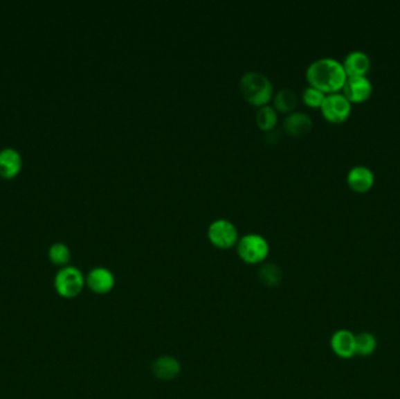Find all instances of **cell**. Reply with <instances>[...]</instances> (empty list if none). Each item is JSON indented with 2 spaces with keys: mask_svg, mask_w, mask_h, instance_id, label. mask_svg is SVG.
<instances>
[{
  "mask_svg": "<svg viewBox=\"0 0 400 399\" xmlns=\"http://www.w3.org/2000/svg\"><path fill=\"white\" fill-rule=\"evenodd\" d=\"M306 76L310 86L329 94L343 88L347 78L343 64L332 57L313 61L307 68Z\"/></svg>",
  "mask_w": 400,
  "mask_h": 399,
  "instance_id": "1",
  "label": "cell"
},
{
  "mask_svg": "<svg viewBox=\"0 0 400 399\" xmlns=\"http://www.w3.org/2000/svg\"><path fill=\"white\" fill-rule=\"evenodd\" d=\"M239 87L244 98L253 106H266L274 96L272 81L266 74L257 71L245 73Z\"/></svg>",
  "mask_w": 400,
  "mask_h": 399,
  "instance_id": "2",
  "label": "cell"
},
{
  "mask_svg": "<svg viewBox=\"0 0 400 399\" xmlns=\"http://www.w3.org/2000/svg\"><path fill=\"white\" fill-rule=\"evenodd\" d=\"M237 252L246 264L257 265L264 263L269 254V244L261 234L248 233L239 238Z\"/></svg>",
  "mask_w": 400,
  "mask_h": 399,
  "instance_id": "3",
  "label": "cell"
},
{
  "mask_svg": "<svg viewBox=\"0 0 400 399\" xmlns=\"http://www.w3.org/2000/svg\"><path fill=\"white\" fill-rule=\"evenodd\" d=\"M86 283V279L80 269L67 266L57 272L54 286L61 298L74 299L79 296Z\"/></svg>",
  "mask_w": 400,
  "mask_h": 399,
  "instance_id": "4",
  "label": "cell"
},
{
  "mask_svg": "<svg viewBox=\"0 0 400 399\" xmlns=\"http://www.w3.org/2000/svg\"><path fill=\"white\" fill-rule=\"evenodd\" d=\"M208 240L220 249H232L239 240L238 229L227 219H217L212 222L208 230Z\"/></svg>",
  "mask_w": 400,
  "mask_h": 399,
  "instance_id": "5",
  "label": "cell"
},
{
  "mask_svg": "<svg viewBox=\"0 0 400 399\" xmlns=\"http://www.w3.org/2000/svg\"><path fill=\"white\" fill-rule=\"evenodd\" d=\"M320 108L327 120L332 123H340L347 120L350 115L352 102L349 101L344 94L331 93V94L325 95Z\"/></svg>",
  "mask_w": 400,
  "mask_h": 399,
  "instance_id": "6",
  "label": "cell"
},
{
  "mask_svg": "<svg viewBox=\"0 0 400 399\" xmlns=\"http://www.w3.org/2000/svg\"><path fill=\"white\" fill-rule=\"evenodd\" d=\"M343 91L350 102L365 101L372 94V83L365 76H347Z\"/></svg>",
  "mask_w": 400,
  "mask_h": 399,
  "instance_id": "7",
  "label": "cell"
},
{
  "mask_svg": "<svg viewBox=\"0 0 400 399\" xmlns=\"http://www.w3.org/2000/svg\"><path fill=\"white\" fill-rule=\"evenodd\" d=\"M88 288L95 294H108L115 287L113 272L106 267L93 268L86 278Z\"/></svg>",
  "mask_w": 400,
  "mask_h": 399,
  "instance_id": "8",
  "label": "cell"
},
{
  "mask_svg": "<svg viewBox=\"0 0 400 399\" xmlns=\"http://www.w3.org/2000/svg\"><path fill=\"white\" fill-rule=\"evenodd\" d=\"M330 346L335 354L340 358H352L356 355L355 335L350 330H337L330 339Z\"/></svg>",
  "mask_w": 400,
  "mask_h": 399,
  "instance_id": "9",
  "label": "cell"
},
{
  "mask_svg": "<svg viewBox=\"0 0 400 399\" xmlns=\"http://www.w3.org/2000/svg\"><path fill=\"white\" fill-rule=\"evenodd\" d=\"M282 125L288 135L300 137L310 132L313 127V120L308 114L303 112H291L284 117Z\"/></svg>",
  "mask_w": 400,
  "mask_h": 399,
  "instance_id": "10",
  "label": "cell"
},
{
  "mask_svg": "<svg viewBox=\"0 0 400 399\" xmlns=\"http://www.w3.org/2000/svg\"><path fill=\"white\" fill-rule=\"evenodd\" d=\"M347 181L352 190L358 193H365L374 185V173L367 166H356L347 172Z\"/></svg>",
  "mask_w": 400,
  "mask_h": 399,
  "instance_id": "11",
  "label": "cell"
},
{
  "mask_svg": "<svg viewBox=\"0 0 400 399\" xmlns=\"http://www.w3.org/2000/svg\"><path fill=\"white\" fill-rule=\"evenodd\" d=\"M152 373L161 380H176L181 373V363L172 356H161L152 363Z\"/></svg>",
  "mask_w": 400,
  "mask_h": 399,
  "instance_id": "12",
  "label": "cell"
},
{
  "mask_svg": "<svg viewBox=\"0 0 400 399\" xmlns=\"http://www.w3.org/2000/svg\"><path fill=\"white\" fill-rule=\"evenodd\" d=\"M342 64L347 76H366L370 69L371 60L362 51H352L344 57Z\"/></svg>",
  "mask_w": 400,
  "mask_h": 399,
  "instance_id": "13",
  "label": "cell"
},
{
  "mask_svg": "<svg viewBox=\"0 0 400 399\" xmlns=\"http://www.w3.org/2000/svg\"><path fill=\"white\" fill-rule=\"evenodd\" d=\"M21 169V157L15 149H4L0 152V175L4 178L15 177Z\"/></svg>",
  "mask_w": 400,
  "mask_h": 399,
  "instance_id": "14",
  "label": "cell"
},
{
  "mask_svg": "<svg viewBox=\"0 0 400 399\" xmlns=\"http://www.w3.org/2000/svg\"><path fill=\"white\" fill-rule=\"evenodd\" d=\"M273 107L276 112L280 113L289 114L294 110L298 105V95L293 88L286 87L276 91V94L273 96Z\"/></svg>",
  "mask_w": 400,
  "mask_h": 399,
  "instance_id": "15",
  "label": "cell"
},
{
  "mask_svg": "<svg viewBox=\"0 0 400 399\" xmlns=\"http://www.w3.org/2000/svg\"><path fill=\"white\" fill-rule=\"evenodd\" d=\"M257 275H259V280L264 286L278 287L282 281L283 274L281 268L273 263L262 265L259 268Z\"/></svg>",
  "mask_w": 400,
  "mask_h": 399,
  "instance_id": "16",
  "label": "cell"
},
{
  "mask_svg": "<svg viewBox=\"0 0 400 399\" xmlns=\"http://www.w3.org/2000/svg\"><path fill=\"white\" fill-rule=\"evenodd\" d=\"M278 112L275 108L269 105L262 106L257 110V115H255V121L257 125L261 130L264 132H271L273 128L275 127L278 123Z\"/></svg>",
  "mask_w": 400,
  "mask_h": 399,
  "instance_id": "17",
  "label": "cell"
},
{
  "mask_svg": "<svg viewBox=\"0 0 400 399\" xmlns=\"http://www.w3.org/2000/svg\"><path fill=\"white\" fill-rule=\"evenodd\" d=\"M356 355L370 356L377 348V339L371 332H361L355 335Z\"/></svg>",
  "mask_w": 400,
  "mask_h": 399,
  "instance_id": "18",
  "label": "cell"
},
{
  "mask_svg": "<svg viewBox=\"0 0 400 399\" xmlns=\"http://www.w3.org/2000/svg\"><path fill=\"white\" fill-rule=\"evenodd\" d=\"M49 259L53 264L59 265V266L69 264L71 260V251H69V246L64 245L62 242L54 244L49 249Z\"/></svg>",
  "mask_w": 400,
  "mask_h": 399,
  "instance_id": "19",
  "label": "cell"
},
{
  "mask_svg": "<svg viewBox=\"0 0 400 399\" xmlns=\"http://www.w3.org/2000/svg\"><path fill=\"white\" fill-rule=\"evenodd\" d=\"M325 93L320 91L315 87H307L306 89L302 93V100L307 106L313 107V108H318L321 107L322 102L325 100Z\"/></svg>",
  "mask_w": 400,
  "mask_h": 399,
  "instance_id": "20",
  "label": "cell"
}]
</instances>
